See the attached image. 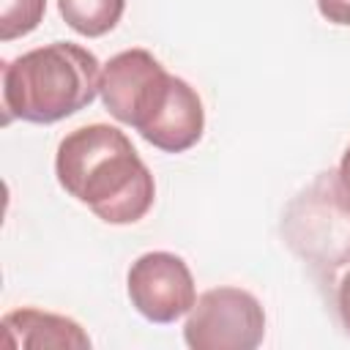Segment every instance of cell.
<instances>
[{
    "instance_id": "7c38bea8",
    "label": "cell",
    "mask_w": 350,
    "mask_h": 350,
    "mask_svg": "<svg viewBox=\"0 0 350 350\" xmlns=\"http://www.w3.org/2000/svg\"><path fill=\"white\" fill-rule=\"evenodd\" d=\"M336 178H339V186L345 191V197L350 200V148L345 150L342 161H339V170H336Z\"/></svg>"
},
{
    "instance_id": "7a4b0ae2",
    "label": "cell",
    "mask_w": 350,
    "mask_h": 350,
    "mask_svg": "<svg viewBox=\"0 0 350 350\" xmlns=\"http://www.w3.org/2000/svg\"><path fill=\"white\" fill-rule=\"evenodd\" d=\"M57 183L107 224L139 221L153 200L156 183L131 139L107 123H90L66 134L55 156Z\"/></svg>"
},
{
    "instance_id": "5b68a950",
    "label": "cell",
    "mask_w": 350,
    "mask_h": 350,
    "mask_svg": "<svg viewBox=\"0 0 350 350\" xmlns=\"http://www.w3.org/2000/svg\"><path fill=\"white\" fill-rule=\"evenodd\" d=\"M262 336V304L241 287L205 290L183 325V339L194 350H254Z\"/></svg>"
},
{
    "instance_id": "52a82bcc",
    "label": "cell",
    "mask_w": 350,
    "mask_h": 350,
    "mask_svg": "<svg viewBox=\"0 0 350 350\" xmlns=\"http://www.w3.org/2000/svg\"><path fill=\"white\" fill-rule=\"evenodd\" d=\"M3 345L8 350L16 347H57V350H85L90 347V336L82 331V325L66 314L41 312L33 306L14 309L3 317Z\"/></svg>"
},
{
    "instance_id": "9c48e42d",
    "label": "cell",
    "mask_w": 350,
    "mask_h": 350,
    "mask_svg": "<svg viewBox=\"0 0 350 350\" xmlns=\"http://www.w3.org/2000/svg\"><path fill=\"white\" fill-rule=\"evenodd\" d=\"M46 11V0H0V38L14 41L33 33Z\"/></svg>"
},
{
    "instance_id": "8992f818",
    "label": "cell",
    "mask_w": 350,
    "mask_h": 350,
    "mask_svg": "<svg viewBox=\"0 0 350 350\" xmlns=\"http://www.w3.org/2000/svg\"><path fill=\"white\" fill-rule=\"evenodd\" d=\"M131 306L150 323H175L197 301L189 265L172 252H148L137 257L126 276Z\"/></svg>"
},
{
    "instance_id": "3957f363",
    "label": "cell",
    "mask_w": 350,
    "mask_h": 350,
    "mask_svg": "<svg viewBox=\"0 0 350 350\" xmlns=\"http://www.w3.org/2000/svg\"><path fill=\"white\" fill-rule=\"evenodd\" d=\"M101 88V66L93 52L71 41L30 49L3 68L5 120L57 123L85 109Z\"/></svg>"
},
{
    "instance_id": "277c9868",
    "label": "cell",
    "mask_w": 350,
    "mask_h": 350,
    "mask_svg": "<svg viewBox=\"0 0 350 350\" xmlns=\"http://www.w3.org/2000/svg\"><path fill=\"white\" fill-rule=\"evenodd\" d=\"M282 232L290 249L325 276L350 262V200L336 172H323L290 202Z\"/></svg>"
},
{
    "instance_id": "6da1fadb",
    "label": "cell",
    "mask_w": 350,
    "mask_h": 350,
    "mask_svg": "<svg viewBox=\"0 0 350 350\" xmlns=\"http://www.w3.org/2000/svg\"><path fill=\"white\" fill-rule=\"evenodd\" d=\"M101 101L107 112L139 131L164 153H183L200 142L205 109L197 90L170 74L148 49H126L101 68Z\"/></svg>"
},
{
    "instance_id": "30bf717a",
    "label": "cell",
    "mask_w": 350,
    "mask_h": 350,
    "mask_svg": "<svg viewBox=\"0 0 350 350\" xmlns=\"http://www.w3.org/2000/svg\"><path fill=\"white\" fill-rule=\"evenodd\" d=\"M320 14L334 25H350V0H317Z\"/></svg>"
},
{
    "instance_id": "ba28073f",
    "label": "cell",
    "mask_w": 350,
    "mask_h": 350,
    "mask_svg": "<svg viewBox=\"0 0 350 350\" xmlns=\"http://www.w3.org/2000/svg\"><path fill=\"white\" fill-rule=\"evenodd\" d=\"M57 8L74 33L98 38L120 22L126 0H57Z\"/></svg>"
},
{
    "instance_id": "8fae6325",
    "label": "cell",
    "mask_w": 350,
    "mask_h": 350,
    "mask_svg": "<svg viewBox=\"0 0 350 350\" xmlns=\"http://www.w3.org/2000/svg\"><path fill=\"white\" fill-rule=\"evenodd\" d=\"M336 309H339V320L350 334V271L342 276L339 287H336Z\"/></svg>"
}]
</instances>
